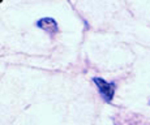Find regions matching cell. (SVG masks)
Masks as SVG:
<instances>
[{
	"label": "cell",
	"instance_id": "7a4b0ae2",
	"mask_svg": "<svg viewBox=\"0 0 150 125\" xmlns=\"http://www.w3.org/2000/svg\"><path fill=\"white\" fill-rule=\"evenodd\" d=\"M37 26L41 28L42 30L47 31L50 34H54L57 31V24L54 18H50V17H46V18H42L37 22Z\"/></svg>",
	"mask_w": 150,
	"mask_h": 125
},
{
	"label": "cell",
	"instance_id": "6da1fadb",
	"mask_svg": "<svg viewBox=\"0 0 150 125\" xmlns=\"http://www.w3.org/2000/svg\"><path fill=\"white\" fill-rule=\"evenodd\" d=\"M94 83L97 85L98 90H99L100 95L106 102H111V99L114 98L115 94V85L114 83H110L107 81H105L103 78L96 77L94 78Z\"/></svg>",
	"mask_w": 150,
	"mask_h": 125
}]
</instances>
